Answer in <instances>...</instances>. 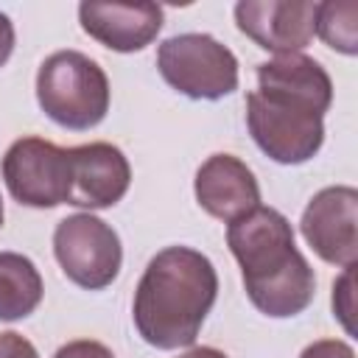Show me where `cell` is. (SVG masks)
<instances>
[{
  "label": "cell",
  "instance_id": "6da1fadb",
  "mask_svg": "<svg viewBox=\"0 0 358 358\" xmlns=\"http://www.w3.org/2000/svg\"><path fill=\"white\" fill-rule=\"evenodd\" d=\"M227 243L241 266L246 296L260 313L288 319L313 302V268L296 249L294 227L280 210L257 204L229 221Z\"/></svg>",
  "mask_w": 358,
  "mask_h": 358
},
{
  "label": "cell",
  "instance_id": "7a4b0ae2",
  "mask_svg": "<svg viewBox=\"0 0 358 358\" xmlns=\"http://www.w3.org/2000/svg\"><path fill=\"white\" fill-rule=\"evenodd\" d=\"M218 274L207 255L190 246L157 252L134 291V324L157 350L190 347L215 305Z\"/></svg>",
  "mask_w": 358,
  "mask_h": 358
},
{
  "label": "cell",
  "instance_id": "3957f363",
  "mask_svg": "<svg viewBox=\"0 0 358 358\" xmlns=\"http://www.w3.org/2000/svg\"><path fill=\"white\" fill-rule=\"evenodd\" d=\"M36 101L53 123L84 131L106 117L109 81L90 56L78 50H56L39 64Z\"/></svg>",
  "mask_w": 358,
  "mask_h": 358
},
{
  "label": "cell",
  "instance_id": "277c9868",
  "mask_svg": "<svg viewBox=\"0 0 358 358\" xmlns=\"http://www.w3.org/2000/svg\"><path fill=\"white\" fill-rule=\"evenodd\" d=\"M246 123L257 148L282 165L308 162L324 143V115L285 95L249 92Z\"/></svg>",
  "mask_w": 358,
  "mask_h": 358
},
{
  "label": "cell",
  "instance_id": "5b68a950",
  "mask_svg": "<svg viewBox=\"0 0 358 358\" xmlns=\"http://www.w3.org/2000/svg\"><path fill=\"white\" fill-rule=\"evenodd\" d=\"M159 76L182 95L218 101L238 90L235 53L210 34H176L157 50Z\"/></svg>",
  "mask_w": 358,
  "mask_h": 358
},
{
  "label": "cell",
  "instance_id": "8992f818",
  "mask_svg": "<svg viewBox=\"0 0 358 358\" xmlns=\"http://www.w3.org/2000/svg\"><path fill=\"white\" fill-rule=\"evenodd\" d=\"M53 255L64 277L87 291L112 285L123 263L117 232L90 213H76L56 224Z\"/></svg>",
  "mask_w": 358,
  "mask_h": 358
},
{
  "label": "cell",
  "instance_id": "52a82bcc",
  "mask_svg": "<svg viewBox=\"0 0 358 358\" xmlns=\"http://www.w3.org/2000/svg\"><path fill=\"white\" fill-rule=\"evenodd\" d=\"M3 179L8 193L25 207L70 204L73 159L70 148H59L42 137H20L3 157Z\"/></svg>",
  "mask_w": 358,
  "mask_h": 358
},
{
  "label": "cell",
  "instance_id": "ba28073f",
  "mask_svg": "<svg viewBox=\"0 0 358 358\" xmlns=\"http://www.w3.org/2000/svg\"><path fill=\"white\" fill-rule=\"evenodd\" d=\"M308 246L333 266H355L358 257V190L347 185L319 190L299 221Z\"/></svg>",
  "mask_w": 358,
  "mask_h": 358
},
{
  "label": "cell",
  "instance_id": "9c48e42d",
  "mask_svg": "<svg viewBox=\"0 0 358 358\" xmlns=\"http://www.w3.org/2000/svg\"><path fill=\"white\" fill-rule=\"evenodd\" d=\"M316 11L319 3L308 0H241L235 22L257 48L282 56L299 53L313 39Z\"/></svg>",
  "mask_w": 358,
  "mask_h": 358
},
{
  "label": "cell",
  "instance_id": "30bf717a",
  "mask_svg": "<svg viewBox=\"0 0 358 358\" xmlns=\"http://www.w3.org/2000/svg\"><path fill=\"white\" fill-rule=\"evenodd\" d=\"M81 28L109 50L134 53L151 45L162 28L157 3H81Z\"/></svg>",
  "mask_w": 358,
  "mask_h": 358
},
{
  "label": "cell",
  "instance_id": "8fae6325",
  "mask_svg": "<svg viewBox=\"0 0 358 358\" xmlns=\"http://www.w3.org/2000/svg\"><path fill=\"white\" fill-rule=\"evenodd\" d=\"M73 159V193L70 204L76 207H112L117 204L131 182V168L123 151L112 143H87L70 148Z\"/></svg>",
  "mask_w": 358,
  "mask_h": 358
},
{
  "label": "cell",
  "instance_id": "7c38bea8",
  "mask_svg": "<svg viewBox=\"0 0 358 358\" xmlns=\"http://www.w3.org/2000/svg\"><path fill=\"white\" fill-rule=\"evenodd\" d=\"M196 201L204 213L221 221H235L260 204L255 173L232 154H213L196 171Z\"/></svg>",
  "mask_w": 358,
  "mask_h": 358
},
{
  "label": "cell",
  "instance_id": "4fadbf2b",
  "mask_svg": "<svg viewBox=\"0 0 358 358\" xmlns=\"http://www.w3.org/2000/svg\"><path fill=\"white\" fill-rule=\"evenodd\" d=\"M257 90L310 103L322 115L333 103L330 76L316 59L305 53H282V56H274L271 62L257 64Z\"/></svg>",
  "mask_w": 358,
  "mask_h": 358
},
{
  "label": "cell",
  "instance_id": "5bb4252c",
  "mask_svg": "<svg viewBox=\"0 0 358 358\" xmlns=\"http://www.w3.org/2000/svg\"><path fill=\"white\" fill-rule=\"evenodd\" d=\"M39 268L17 252H0V322H17L42 302Z\"/></svg>",
  "mask_w": 358,
  "mask_h": 358
},
{
  "label": "cell",
  "instance_id": "9a60e30c",
  "mask_svg": "<svg viewBox=\"0 0 358 358\" xmlns=\"http://www.w3.org/2000/svg\"><path fill=\"white\" fill-rule=\"evenodd\" d=\"M316 34L338 53H358V3H319L316 11Z\"/></svg>",
  "mask_w": 358,
  "mask_h": 358
},
{
  "label": "cell",
  "instance_id": "2e32d148",
  "mask_svg": "<svg viewBox=\"0 0 358 358\" xmlns=\"http://www.w3.org/2000/svg\"><path fill=\"white\" fill-rule=\"evenodd\" d=\"M352 277L355 266H347L344 274L333 282V313L341 319V324L352 333Z\"/></svg>",
  "mask_w": 358,
  "mask_h": 358
},
{
  "label": "cell",
  "instance_id": "e0dca14e",
  "mask_svg": "<svg viewBox=\"0 0 358 358\" xmlns=\"http://www.w3.org/2000/svg\"><path fill=\"white\" fill-rule=\"evenodd\" d=\"M53 358H115V355H112V350L103 347L101 341L78 338V341H67L64 347H59Z\"/></svg>",
  "mask_w": 358,
  "mask_h": 358
},
{
  "label": "cell",
  "instance_id": "ac0fdd59",
  "mask_svg": "<svg viewBox=\"0 0 358 358\" xmlns=\"http://www.w3.org/2000/svg\"><path fill=\"white\" fill-rule=\"evenodd\" d=\"M299 358H355V352L350 344H344L338 338H322V341L308 344Z\"/></svg>",
  "mask_w": 358,
  "mask_h": 358
},
{
  "label": "cell",
  "instance_id": "d6986e66",
  "mask_svg": "<svg viewBox=\"0 0 358 358\" xmlns=\"http://www.w3.org/2000/svg\"><path fill=\"white\" fill-rule=\"evenodd\" d=\"M0 358H39V352L20 333H0Z\"/></svg>",
  "mask_w": 358,
  "mask_h": 358
},
{
  "label": "cell",
  "instance_id": "ffe728a7",
  "mask_svg": "<svg viewBox=\"0 0 358 358\" xmlns=\"http://www.w3.org/2000/svg\"><path fill=\"white\" fill-rule=\"evenodd\" d=\"M11 50H14V25H11V20L0 11V67L11 59Z\"/></svg>",
  "mask_w": 358,
  "mask_h": 358
},
{
  "label": "cell",
  "instance_id": "44dd1931",
  "mask_svg": "<svg viewBox=\"0 0 358 358\" xmlns=\"http://www.w3.org/2000/svg\"><path fill=\"white\" fill-rule=\"evenodd\" d=\"M179 358H227V355L221 350H215V347H193L190 352H185Z\"/></svg>",
  "mask_w": 358,
  "mask_h": 358
},
{
  "label": "cell",
  "instance_id": "7402d4cb",
  "mask_svg": "<svg viewBox=\"0 0 358 358\" xmlns=\"http://www.w3.org/2000/svg\"><path fill=\"white\" fill-rule=\"evenodd\" d=\"M0 224H3V199H0Z\"/></svg>",
  "mask_w": 358,
  "mask_h": 358
}]
</instances>
